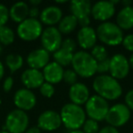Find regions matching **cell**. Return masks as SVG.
Wrapping results in <instances>:
<instances>
[{
    "mask_svg": "<svg viewBox=\"0 0 133 133\" xmlns=\"http://www.w3.org/2000/svg\"><path fill=\"white\" fill-rule=\"evenodd\" d=\"M61 48L74 53V51L76 50V48H77L76 41L73 40L72 38L64 39V40L62 41V44H61Z\"/></svg>",
    "mask_w": 133,
    "mask_h": 133,
    "instance_id": "cell-33",
    "label": "cell"
},
{
    "mask_svg": "<svg viewBox=\"0 0 133 133\" xmlns=\"http://www.w3.org/2000/svg\"><path fill=\"white\" fill-rule=\"evenodd\" d=\"M98 39L103 44L110 46H118L123 40V30L116 23L107 21L100 23L96 29Z\"/></svg>",
    "mask_w": 133,
    "mask_h": 133,
    "instance_id": "cell-4",
    "label": "cell"
},
{
    "mask_svg": "<svg viewBox=\"0 0 133 133\" xmlns=\"http://www.w3.org/2000/svg\"><path fill=\"white\" fill-rule=\"evenodd\" d=\"M121 4L123 5V6H131L132 1L131 0H123L121 2Z\"/></svg>",
    "mask_w": 133,
    "mask_h": 133,
    "instance_id": "cell-42",
    "label": "cell"
},
{
    "mask_svg": "<svg viewBox=\"0 0 133 133\" xmlns=\"http://www.w3.org/2000/svg\"><path fill=\"white\" fill-rule=\"evenodd\" d=\"M69 97L71 103L78 106L84 105L90 97L89 89L85 84L81 82H77L76 84L70 86L69 88Z\"/></svg>",
    "mask_w": 133,
    "mask_h": 133,
    "instance_id": "cell-17",
    "label": "cell"
},
{
    "mask_svg": "<svg viewBox=\"0 0 133 133\" xmlns=\"http://www.w3.org/2000/svg\"><path fill=\"white\" fill-rule=\"evenodd\" d=\"M9 19V9L5 5L0 3V26H6Z\"/></svg>",
    "mask_w": 133,
    "mask_h": 133,
    "instance_id": "cell-31",
    "label": "cell"
},
{
    "mask_svg": "<svg viewBox=\"0 0 133 133\" xmlns=\"http://www.w3.org/2000/svg\"><path fill=\"white\" fill-rule=\"evenodd\" d=\"M21 82L28 89H35L41 87L45 82L44 77L40 70L28 69L21 75Z\"/></svg>",
    "mask_w": 133,
    "mask_h": 133,
    "instance_id": "cell-18",
    "label": "cell"
},
{
    "mask_svg": "<svg viewBox=\"0 0 133 133\" xmlns=\"http://www.w3.org/2000/svg\"><path fill=\"white\" fill-rule=\"evenodd\" d=\"M98 133H119V132H118L116 128H113L111 126H106V127L102 128L101 129H99V131Z\"/></svg>",
    "mask_w": 133,
    "mask_h": 133,
    "instance_id": "cell-38",
    "label": "cell"
},
{
    "mask_svg": "<svg viewBox=\"0 0 133 133\" xmlns=\"http://www.w3.org/2000/svg\"><path fill=\"white\" fill-rule=\"evenodd\" d=\"M109 109V102L98 95L90 96L85 104L86 115L97 122L105 119Z\"/></svg>",
    "mask_w": 133,
    "mask_h": 133,
    "instance_id": "cell-5",
    "label": "cell"
},
{
    "mask_svg": "<svg viewBox=\"0 0 133 133\" xmlns=\"http://www.w3.org/2000/svg\"><path fill=\"white\" fill-rule=\"evenodd\" d=\"M109 71V58L104 59L97 63V72L100 75H105V73Z\"/></svg>",
    "mask_w": 133,
    "mask_h": 133,
    "instance_id": "cell-32",
    "label": "cell"
},
{
    "mask_svg": "<svg viewBox=\"0 0 133 133\" xmlns=\"http://www.w3.org/2000/svg\"><path fill=\"white\" fill-rule=\"evenodd\" d=\"M56 2L57 4H66V3H68V1H56Z\"/></svg>",
    "mask_w": 133,
    "mask_h": 133,
    "instance_id": "cell-45",
    "label": "cell"
},
{
    "mask_svg": "<svg viewBox=\"0 0 133 133\" xmlns=\"http://www.w3.org/2000/svg\"><path fill=\"white\" fill-rule=\"evenodd\" d=\"M83 132L84 133H98L99 131V126L97 121L93 119H86V121L84 122L83 126Z\"/></svg>",
    "mask_w": 133,
    "mask_h": 133,
    "instance_id": "cell-28",
    "label": "cell"
},
{
    "mask_svg": "<svg viewBox=\"0 0 133 133\" xmlns=\"http://www.w3.org/2000/svg\"><path fill=\"white\" fill-rule=\"evenodd\" d=\"M69 133H84L82 130H80V129H76V130H71Z\"/></svg>",
    "mask_w": 133,
    "mask_h": 133,
    "instance_id": "cell-44",
    "label": "cell"
},
{
    "mask_svg": "<svg viewBox=\"0 0 133 133\" xmlns=\"http://www.w3.org/2000/svg\"><path fill=\"white\" fill-rule=\"evenodd\" d=\"M125 105L133 111V89H130L125 96Z\"/></svg>",
    "mask_w": 133,
    "mask_h": 133,
    "instance_id": "cell-35",
    "label": "cell"
},
{
    "mask_svg": "<svg viewBox=\"0 0 133 133\" xmlns=\"http://www.w3.org/2000/svg\"><path fill=\"white\" fill-rule=\"evenodd\" d=\"M0 106H1V98H0Z\"/></svg>",
    "mask_w": 133,
    "mask_h": 133,
    "instance_id": "cell-48",
    "label": "cell"
},
{
    "mask_svg": "<svg viewBox=\"0 0 133 133\" xmlns=\"http://www.w3.org/2000/svg\"><path fill=\"white\" fill-rule=\"evenodd\" d=\"M90 55L92 56V57L97 61L99 62L104 59L108 58V52L107 49L104 46L102 45H96L94 48L91 49Z\"/></svg>",
    "mask_w": 133,
    "mask_h": 133,
    "instance_id": "cell-27",
    "label": "cell"
},
{
    "mask_svg": "<svg viewBox=\"0 0 133 133\" xmlns=\"http://www.w3.org/2000/svg\"><path fill=\"white\" fill-rule=\"evenodd\" d=\"M62 124L59 113L57 111L48 109L39 115L37 118V127L42 130L54 131L59 129Z\"/></svg>",
    "mask_w": 133,
    "mask_h": 133,
    "instance_id": "cell-12",
    "label": "cell"
},
{
    "mask_svg": "<svg viewBox=\"0 0 133 133\" xmlns=\"http://www.w3.org/2000/svg\"><path fill=\"white\" fill-rule=\"evenodd\" d=\"M98 37H97L96 29L92 26H85L81 28L77 35V41L78 44L84 50L92 49L97 44Z\"/></svg>",
    "mask_w": 133,
    "mask_h": 133,
    "instance_id": "cell-16",
    "label": "cell"
},
{
    "mask_svg": "<svg viewBox=\"0 0 133 133\" xmlns=\"http://www.w3.org/2000/svg\"><path fill=\"white\" fill-rule=\"evenodd\" d=\"M29 4L32 5V6H37L41 4V0H30Z\"/></svg>",
    "mask_w": 133,
    "mask_h": 133,
    "instance_id": "cell-41",
    "label": "cell"
},
{
    "mask_svg": "<svg viewBox=\"0 0 133 133\" xmlns=\"http://www.w3.org/2000/svg\"><path fill=\"white\" fill-rule=\"evenodd\" d=\"M63 80L66 84L72 86L78 82L77 81L78 80V75H77V73L73 69H66V70H64Z\"/></svg>",
    "mask_w": 133,
    "mask_h": 133,
    "instance_id": "cell-29",
    "label": "cell"
},
{
    "mask_svg": "<svg viewBox=\"0 0 133 133\" xmlns=\"http://www.w3.org/2000/svg\"><path fill=\"white\" fill-rule=\"evenodd\" d=\"M130 110L125 104L118 103L109 107L105 120L109 126L117 129L125 125L130 118Z\"/></svg>",
    "mask_w": 133,
    "mask_h": 133,
    "instance_id": "cell-8",
    "label": "cell"
},
{
    "mask_svg": "<svg viewBox=\"0 0 133 133\" xmlns=\"http://www.w3.org/2000/svg\"><path fill=\"white\" fill-rule=\"evenodd\" d=\"M29 6L25 2H17L10 8L9 17L16 23H21L28 17Z\"/></svg>",
    "mask_w": 133,
    "mask_h": 133,
    "instance_id": "cell-22",
    "label": "cell"
},
{
    "mask_svg": "<svg viewBox=\"0 0 133 133\" xmlns=\"http://www.w3.org/2000/svg\"><path fill=\"white\" fill-rule=\"evenodd\" d=\"M93 89L97 95L108 100H116L122 95V88L118 80L110 75H98L93 80Z\"/></svg>",
    "mask_w": 133,
    "mask_h": 133,
    "instance_id": "cell-1",
    "label": "cell"
},
{
    "mask_svg": "<svg viewBox=\"0 0 133 133\" xmlns=\"http://www.w3.org/2000/svg\"><path fill=\"white\" fill-rule=\"evenodd\" d=\"M5 74V68H4V65L3 63L0 61V80H2L3 77H4Z\"/></svg>",
    "mask_w": 133,
    "mask_h": 133,
    "instance_id": "cell-40",
    "label": "cell"
},
{
    "mask_svg": "<svg viewBox=\"0 0 133 133\" xmlns=\"http://www.w3.org/2000/svg\"><path fill=\"white\" fill-rule=\"evenodd\" d=\"M50 56L46 50L44 48H37L31 51L26 57V63L29 66V69H44L49 63Z\"/></svg>",
    "mask_w": 133,
    "mask_h": 133,
    "instance_id": "cell-15",
    "label": "cell"
},
{
    "mask_svg": "<svg viewBox=\"0 0 133 133\" xmlns=\"http://www.w3.org/2000/svg\"><path fill=\"white\" fill-rule=\"evenodd\" d=\"M29 124V118L26 111L14 109L6 118L5 128L9 133H25Z\"/></svg>",
    "mask_w": 133,
    "mask_h": 133,
    "instance_id": "cell-7",
    "label": "cell"
},
{
    "mask_svg": "<svg viewBox=\"0 0 133 133\" xmlns=\"http://www.w3.org/2000/svg\"><path fill=\"white\" fill-rule=\"evenodd\" d=\"M15 41V33L8 26H0V44L9 46Z\"/></svg>",
    "mask_w": 133,
    "mask_h": 133,
    "instance_id": "cell-26",
    "label": "cell"
},
{
    "mask_svg": "<svg viewBox=\"0 0 133 133\" xmlns=\"http://www.w3.org/2000/svg\"><path fill=\"white\" fill-rule=\"evenodd\" d=\"M116 12V8L110 1H98L96 2L91 8L92 17L95 20L107 22L109 21Z\"/></svg>",
    "mask_w": 133,
    "mask_h": 133,
    "instance_id": "cell-13",
    "label": "cell"
},
{
    "mask_svg": "<svg viewBox=\"0 0 133 133\" xmlns=\"http://www.w3.org/2000/svg\"><path fill=\"white\" fill-rule=\"evenodd\" d=\"M97 63L90 53L81 50L74 53L71 65L78 76L89 78L97 73Z\"/></svg>",
    "mask_w": 133,
    "mask_h": 133,
    "instance_id": "cell-3",
    "label": "cell"
},
{
    "mask_svg": "<svg viewBox=\"0 0 133 133\" xmlns=\"http://www.w3.org/2000/svg\"><path fill=\"white\" fill-rule=\"evenodd\" d=\"M62 124L69 130L79 129L86 121V112L81 106L73 103H66L59 113Z\"/></svg>",
    "mask_w": 133,
    "mask_h": 133,
    "instance_id": "cell-2",
    "label": "cell"
},
{
    "mask_svg": "<svg viewBox=\"0 0 133 133\" xmlns=\"http://www.w3.org/2000/svg\"><path fill=\"white\" fill-rule=\"evenodd\" d=\"M41 44L45 50L54 53L61 48L62 34L55 26H48L41 34Z\"/></svg>",
    "mask_w": 133,
    "mask_h": 133,
    "instance_id": "cell-10",
    "label": "cell"
},
{
    "mask_svg": "<svg viewBox=\"0 0 133 133\" xmlns=\"http://www.w3.org/2000/svg\"><path fill=\"white\" fill-rule=\"evenodd\" d=\"M77 26H78V20L76 17L72 15H68L62 17L60 22L58 23L57 29L59 30L61 34L69 35L76 29Z\"/></svg>",
    "mask_w": 133,
    "mask_h": 133,
    "instance_id": "cell-23",
    "label": "cell"
},
{
    "mask_svg": "<svg viewBox=\"0 0 133 133\" xmlns=\"http://www.w3.org/2000/svg\"><path fill=\"white\" fill-rule=\"evenodd\" d=\"M43 77L45 82H48L52 85L57 84L63 80L64 69L63 66L58 65L57 62H49L44 69H43Z\"/></svg>",
    "mask_w": 133,
    "mask_h": 133,
    "instance_id": "cell-19",
    "label": "cell"
},
{
    "mask_svg": "<svg viewBox=\"0 0 133 133\" xmlns=\"http://www.w3.org/2000/svg\"><path fill=\"white\" fill-rule=\"evenodd\" d=\"M14 104L17 109L23 111L31 110L37 104V98L34 92L28 89H20L14 95Z\"/></svg>",
    "mask_w": 133,
    "mask_h": 133,
    "instance_id": "cell-14",
    "label": "cell"
},
{
    "mask_svg": "<svg viewBox=\"0 0 133 133\" xmlns=\"http://www.w3.org/2000/svg\"><path fill=\"white\" fill-rule=\"evenodd\" d=\"M25 133H41V129L38 127H32L26 129Z\"/></svg>",
    "mask_w": 133,
    "mask_h": 133,
    "instance_id": "cell-39",
    "label": "cell"
},
{
    "mask_svg": "<svg viewBox=\"0 0 133 133\" xmlns=\"http://www.w3.org/2000/svg\"><path fill=\"white\" fill-rule=\"evenodd\" d=\"M0 133H9L8 131H6V130H1L0 131Z\"/></svg>",
    "mask_w": 133,
    "mask_h": 133,
    "instance_id": "cell-47",
    "label": "cell"
},
{
    "mask_svg": "<svg viewBox=\"0 0 133 133\" xmlns=\"http://www.w3.org/2000/svg\"><path fill=\"white\" fill-rule=\"evenodd\" d=\"M116 24L122 30H129L133 28V8L123 6L118 11L116 17Z\"/></svg>",
    "mask_w": 133,
    "mask_h": 133,
    "instance_id": "cell-21",
    "label": "cell"
},
{
    "mask_svg": "<svg viewBox=\"0 0 133 133\" xmlns=\"http://www.w3.org/2000/svg\"><path fill=\"white\" fill-rule=\"evenodd\" d=\"M40 15L39 9L37 8V6H31L29 8V11H28V17L31 18H37L38 16Z\"/></svg>",
    "mask_w": 133,
    "mask_h": 133,
    "instance_id": "cell-37",
    "label": "cell"
},
{
    "mask_svg": "<svg viewBox=\"0 0 133 133\" xmlns=\"http://www.w3.org/2000/svg\"><path fill=\"white\" fill-rule=\"evenodd\" d=\"M43 28L41 22L37 18L28 17L19 23L17 28V36L24 41H34L41 37Z\"/></svg>",
    "mask_w": 133,
    "mask_h": 133,
    "instance_id": "cell-6",
    "label": "cell"
},
{
    "mask_svg": "<svg viewBox=\"0 0 133 133\" xmlns=\"http://www.w3.org/2000/svg\"><path fill=\"white\" fill-rule=\"evenodd\" d=\"M2 50H3V48H2V45L0 44V54L2 53Z\"/></svg>",
    "mask_w": 133,
    "mask_h": 133,
    "instance_id": "cell-46",
    "label": "cell"
},
{
    "mask_svg": "<svg viewBox=\"0 0 133 133\" xmlns=\"http://www.w3.org/2000/svg\"><path fill=\"white\" fill-rule=\"evenodd\" d=\"M121 44L123 45L125 49L133 53V34H129V35L125 36L123 37Z\"/></svg>",
    "mask_w": 133,
    "mask_h": 133,
    "instance_id": "cell-34",
    "label": "cell"
},
{
    "mask_svg": "<svg viewBox=\"0 0 133 133\" xmlns=\"http://www.w3.org/2000/svg\"><path fill=\"white\" fill-rule=\"evenodd\" d=\"M40 22L48 26H54L58 24L63 17V12L60 8L57 6H49L45 8L40 12Z\"/></svg>",
    "mask_w": 133,
    "mask_h": 133,
    "instance_id": "cell-20",
    "label": "cell"
},
{
    "mask_svg": "<svg viewBox=\"0 0 133 133\" xmlns=\"http://www.w3.org/2000/svg\"><path fill=\"white\" fill-rule=\"evenodd\" d=\"M129 59L122 54H115L109 58V74L115 79L119 80L127 78L129 72Z\"/></svg>",
    "mask_w": 133,
    "mask_h": 133,
    "instance_id": "cell-11",
    "label": "cell"
},
{
    "mask_svg": "<svg viewBox=\"0 0 133 133\" xmlns=\"http://www.w3.org/2000/svg\"><path fill=\"white\" fill-rule=\"evenodd\" d=\"M24 64L23 57L17 54H9L6 57V65L10 70V72L14 73L20 69Z\"/></svg>",
    "mask_w": 133,
    "mask_h": 133,
    "instance_id": "cell-25",
    "label": "cell"
},
{
    "mask_svg": "<svg viewBox=\"0 0 133 133\" xmlns=\"http://www.w3.org/2000/svg\"><path fill=\"white\" fill-rule=\"evenodd\" d=\"M39 91H40L41 95L45 98H52L53 95L55 94V88L52 84H49L48 82H44L39 88Z\"/></svg>",
    "mask_w": 133,
    "mask_h": 133,
    "instance_id": "cell-30",
    "label": "cell"
},
{
    "mask_svg": "<svg viewBox=\"0 0 133 133\" xmlns=\"http://www.w3.org/2000/svg\"><path fill=\"white\" fill-rule=\"evenodd\" d=\"M14 85V79L12 77H8L6 79L4 80V83H3V89H4L5 92H9L12 89Z\"/></svg>",
    "mask_w": 133,
    "mask_h": 133,
    "instance_id": "cell-36",
    "label": "cell"
},
{
    "mask_svg": "<svg viewBox=\"0 0 133 133\" xmlns=\"http://www.w3.org/2000/svg\"><path fill=\"white\" fill-rule=\"evenodd\" d=\"M91 8L92 5L89 0H73L70 2L71 15L76 17L78 24L80 25L81 28L89 26Z\"/></svg>",
    "mask_w": 133,
    "mask_h": 133,
    "instance_id": "cell-9",
    "label": "cell"
},
{
    "mask_svg": "<svg viewBox=\"0 0 133 133\" xmlns=\"http://www.w3.org/2000/svg\"><path fill=\"white\" fill-rule=\"evenodd\" d=\"M73 56H74L73 52L66 50L62 48H60L58 50H57V51L53 53L55 62H57L61 66H69V64H71Z\"/></svg>",
    "mask_w": 133,
    "mask_h": 133,
    "instance_id": "cell-24",
    "label": "cell"
},
{
    "mask_svg": "<svg viewBox=\"0 0 133 133\" xmlns=\"http://www.w3.org/2000/svg\"><path fill=\"white\" fill-rule=\"evenodd\" d=\"M129 66H130L131 69H133V53L130 55L129 58Z\"/></svg>",
    "mask_w": 133,
    "mask_h": 133,
    "instance_id": "cell-43",
    "label": "cell"
}]
</instances>
